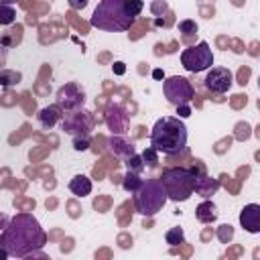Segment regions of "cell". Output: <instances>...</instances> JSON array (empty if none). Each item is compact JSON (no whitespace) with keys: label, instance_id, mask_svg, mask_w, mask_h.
<instances>
[{"label":"cell","instance_id":"7a4b0ae2","mask_svg":"<svg viewBox=\"0 0 260 260\" xmlns=\"http://www.w3.org/2000/svg\"><path fill=\"white\" fill-rule=\"evenodd\" d=\"M150 146L162 154H179L187 148V126L177 116H162L150 132Z\"/></svg>","mask_w":260,"mask_h":260},{"label":"cell","instance_id":"ba28073f","mask_svg":"<svg viewBox=\"0 0 260 260\" xmlns=\"http://www.w3.org/2000/svg\"><path fill=\"white\" fill-rule=\"evenodd\" d=\"M55 100H57V106L63 112H75V110H81V106L85 102V91L77 83L69 81V83H65L57 89Z\"/></svg>","mask_w":260,"mask_h":260},{"label":"cell","instance_id":"5bb4252c","mask_svg":"<svg viewBox=\"0 0 260 260\" xmlns=\"http://www.w3.org/2000/svg\"><path fill=\"white\" fill-rule=\"evenodd\" d=\"M63 110L55 104V106H45V108H41L39 110V114H37V118H39V124L45 128V130H51L61 118H63V114H61Z\"/></svg>","mask_w":260,"mask_h":260},{"label":"cell","instance_id":"83f0119b","mask_svg":"<svg viewBox=\"0 0 260 260\" xmlns=\"http://www.w3.org/2000/svg\"><path fill=\"white\" fill-rule=\"evenodd\" d=\"M177 108V118H189L191 116V106L189 104H181V106H175Z\"/></svg>","mask_w":260,"mask_h":260},{"label":"cell","instance_id":"9c48e42d","mask_svg":"<svg viewBox=\"0 0 260 260\" xmlns=\"http://www.w3.org/2000/svg\"><path fill=\"white\" fill-rule=\"evenodd\" d=\"M91 128H93V118L85 110L67 112L63 118V130L71 136H89Z\"/></svg>","mask_w":260,"mask_h":260},{"label":"cell","instance_id":"ac0fdd59","mask_svg":"<svg viewBox=\"0 0 260 260\" xmlns=\"http://www.w3.org/2000/svg\"><path fill=\"white\" fill-rule=\"evenodd\" d=\"M142 179H140V175L138 173H132V171H126V175H124V179H122V187L128 191V193H136L140 187H142Z\"/></svg>","mask_w":260,"mask_h":260},{"label":"cell","instance_id":"4fadbf2b","mask_svg":"<svg viewBox=\"0 0 260 260\" xmlns=\"http://www.w3.org/2000/svg\"><path fill=\"white\" fill-rule=\"evenodd\" d=\"M240 225L248 234H258L260 232V205L258 203H248L240 211Z\"/></svg>","mask_w":260,"mask_h":260},{"label":"cell","instance_id":"484cf974","mask_svg":"<svg viewBox=\"0 0 260 260\" xmlns=\"http://www.w3.org/2000/svg\"><path fill=\"white\" fill-rule=\"evenodd\" d=\"M179 32H183L185 37H189V35H195L197 32V22L195 20H181L179 22Z\"/></svg>","mask_w":260,"mask_h":260},{"label":"cell","instance_id":"4dcf8cb0","mask_svg":"<svg viewBox=\"0 0 260 260\" xmlns=\"http://www.w3.org/2000/svg\"><path fill=\"white\" fill-rule=\"evenodd\" d=\"M114 73H116V75H124V73H126V67H124L122 61H116V63H114Z\"/></svg>","mask_w":260,"mask_h":260},{"label":"cell","instance_id":"ffe728a7","mask_svg":"<svg viewBox=\"0 0 260 260\" xmlns=\"http://www.w3.org/2000/svg\"><path fill=\"white\" fill-rule=\"evenodd\" d=\"M124 165H126V169H128V171L138 173V175H140V173L146 169V165H144L142 156H140V154H136V152H134V154H130L128 158H124Z\"/></svg>","mask_w":260,"mask_h":260},{"label":"cell","instance_id":"52a82bcc","mask_svg":"<svg viewBox=\"0 0 260 260\" xmlns=\"http://www.w3.org/2000/svg\"><path fill=\"white\" fill-rule=\"evenodd\" d=\"M162 93L171 106H181V104H191L195 98V89L191 81L183 75H171L162 81Z\"/></svg>","mask_w":260,"mask_h":260},{"label":"cell","instance_id":"4316f807","mask_svg":"<svg viewBox=\"0 0 260 260\" xmlns=\"http://www.w3.org/2000/svg\"><path fill=\"white\" fill-rule=\"evenodd\" d=\"M73 148L75 150H87L89 148V136H73Z\"/></svg>","mask_w":260,"mask_h":260},{"label":"cell","instance_id":"8fae6325","mask_svg":"<svg viewBox=\"0 0 260 260\" xmlns=\"http://www.w3.org/2000/svg\"><path fill=\"white\" fill-rule=\"evenodd\" d=\"M191 171H193V191L197 195L205 197V199L211 197V195H215V191L219 189V181L213 179V177H209L205 173V169L199 165V160H197L195 167H191Z\"/></svg>","mask_w":260,"mask_h":260},{"label":"cell","instance_id":"44dd1931","mask_svg":"<svg viewBox=\"0 0 260 260\" xmlns=\"http://www.w3.org/2000/svg\"><path fill=\"white\" fill-rule=\"evenodd\" d=\"M16 20V10L10 4H0V26H8Z\"/></svg>","mask_w":260,"mask_h":260},{"label":"cell","instance_id":"836d02e7","mask_svg":"<svg viewBox=\"0 0 260 260\" xmlns=\"http://www.w3.org/2000/svg\"><path fill=\"white\" fill-rule=\"evenodd\" d=\"M4 59H6V51H4L2 47H0V67L4 65Z\"/></svg>","mask_w":260,"mask_h":260},{"label":"cell","instance_id":"6da1fadb","mask_svg":"<svg viewBox=\"0 0 260 260\" xmlns=\"http://www.w3.org/2000/svg\"><path fill=\"white\" fill-rule=\"evenodd\" d=\"M47 242V234L43 232L37 217L30 213H16L10 217L8 225L2 230V248L8 256L30 258L32 252L41 250Z\"/></svg>","mask_w":260,"mask_h":260},{"label":"cell","instance_id":"603a6c76","mask_svg":"<svg viewBox=\"0 0 260 260\" xmlns=\"http://www.w3.org/2000/svg\"><path fill=\"white\" fill-rule=\"evenodd\" d=\"M124 6H126V12H128L132 18H136V16L142 12V8H144L142 0H124Z\"/></svg>","mask_w":260,"mask_h":260},{"label":"cell","instance_id":"30bf717a","mask_svg":"<svg viewBox=\"0 0 260 260\" xmlns=\"http://www.w3.org/2000/svg\"><path fill=\"white\" fill-rule=\"evenodd\" d=\"M234 83V75L228 67H209L205 75V87L211 93H225Z\"/></svg>","mask_w":260,"mask_h":260},{"label":"cell","instance_id":"9a60e30c","mask_svg":"<svg viewBox=\"0 0 260 260\" xmlns=\"http://www.w3.org/2000/svg\"><path fill=\"white\" fill-rule=\"evenodd\" d=\"M195 217L201 221V223H213L217 219V207L213 201L205 199L201 201L197 207H195Z\"/></svg>","mask_w":260,"mask_h":260},{"label":"cell","instance_id":"d4e9b609","mask_svg":"<svg viewBox=\"0 0 260 260\" xmlns=\"http://www.w3.org/2000/svg\"><path fill=\"white\" fill-rule=\"evenodd\" d=\"M217 238H219V242H221V244L232 242V238H234V228H232L230 223L219 225V230H217Z\"/></svg>","mask_w":260,"mask_h":260},{"label":"cell","instance_id":"8992f818","mask_svg":"<svg viewBox=\"0 0 260 260\" xmlns=\"http://www.w3.org/2000/svg\"><path fill=\"white\" fill-rule=\"evenodd\" d=\"M181 65L189 73H201L207 71L213 65V53L207 41H199L193 47H187L181 51Z\"/></svg>","mask_w":260,"mask_h":260},{"label":"cell","instance_id":"f546056e","mask_svg":"<svg viewBox=\"0 0 260 260\" xmlns=\"http://www.w3.org/2000/svg\"><path fill=\"white\" fill-rule=\"evenodd\" d=\"M69 6L75 8V10H81L87 6V0H69Z\"/></svg>","mask_w":260,"mask_h":260},{"label":"cell","instance_id":"cb8c5ba5","mask_svg":"<svg viewBox=\"0 0 260 260\" xmlns=\"http://www.w3.org/2000/svg\"><path fill=\"white\" fill-rule=\"evenodd\" d=\"M140 156H142L144 165H148V167H156V165H158V152H156L152 146L144 148V152H142Z\"/></svg>","mask_w":260,"mask_h":260},{"label":"cell","instance_id":"e575fe53","mask_svg":"<svg viewBox=\"0 0 260 260\" xmlns=\"http://www.w3.org/2000/svg\"><path fill=\"white\" fill-rule=\"evenodd\" d=\"M14 2H18V0H0V4H10V6H12Z\"/></svg>","mask_w":260,"mask_h":260},{"label":"cell","instance_id":"3957f363","mask_svg":"<svg viewBox=\"0 0 260 260\" xmlns=\"http://www.w3.org/2000/svg\"><path fill=\"white\" fill-rule=\"evenodd\" d=\"M134 18L126 12L124 0H100L95 6L89 24L98 30H108V32H124L132 26Z\"/></svg>","mask_w":260,"mask_h":260},{"label":"cell","instance_id":"5b68a950","mask_svg":"<svg viewBox=\"0 0 260 260\" xmlns=\"http://www.w3.org/2000/svg\"><path fill=\"white\" fill-rule=\"evenodd\" d=\"M167 201H169V199H167V193H165V189H162V185H160L158 179H148V181H144L142 187L134 193V207H136V211H138L140 215H144V217L156 215V213L165 207Z\"/></svg>","mask_w":260,"mask_h":260},{"label":"cell","instance_id":"2e32d148","mask_svg":"<svg viewBox=\"0 0 260 260\" xmlns=\"http://www.w3.org/2000/svg\"><path fill=\"white\" fill-rule=\"evenodd\" d=\"M108 144H110V150H112L116 156H120V158H128L130 154H134V144L128 142V140H124L120 134H118V136H112Z\"/></svg>","mask_w":260,"mask_h":260},{"label":"cell","instance_id":"7c38bea8","mask_svg":"<svg viewBox=\"0 0 260 260\" xmlns=\"http://www.w3.org/2000/svg\"><path fill=\"white\" fill-rule=\"evenodd\" d=\"M106 124L114 134H122L126 132V126H128V114L122 110V106L110 104L106 108Z\"/></svg>","mask_w":260,"mask_h":260},{"label":"cell","instance_id":"7402d4cb","mask_svg":"<svg viewBox=\"0 0 260 260\" xmlns=\"http://www.w3.org/2000/svg\"><path fill=\"white\" fill-rule=\"evenodd\" d=\"M20 79H22V75L18 71H8V69L0 71V85H4V87H10V85L20 83Z\"/></svg>","mask_w":260,"mask_h":260},{"label":"cell","instance_id":"d6a6232c","mask_svg":"<svg viewBox=\"0 0 260 260\" xmlns=\"http://www.w3.org/2000/svg\"><path fill=\"white\" fill-rule=\"evenodd\" d=\"M152 77H154V79H162V71H160V69H154V71H152Z\"/></svg>","mask_w":260,"mask_h":260},{"label":"cell","instance_id":"1f68e13d","mask_svg":"<svg viewBox=\"0 0 260 260\" xmlns=\"http://www.w3.org/2000/svg\"><path fill=\"white\" fill-rule=\"evenodd\" d=\"M8 221H10V217H8L6 213H2V211H0V234H2V230L8 225Z\"/></svg>","mask_w":260,"mask_h":260},{"label":"cell","instance_id":"d590c367","mask_svg":"<svg viewBox=\"0 0 260 260\" xmlns=\"http://www.w3.org/2000/svg\"><path fill=\"white\" fill-rule=\"evenodd\" d=\"M6 256H8V252L2 248V250H0V258H6Z\"/></svg>","mask_w":260,"mask_h":260},{"label":"cell","instance_id":"d6986e66","mask_svg":"<svg viewBox=\"0 0 260 260\" xmlns=\"http://www.w3.org/2000/svg\"><path fill=\"white\" fill-rule=\"evenodd\" d=\"M165 240H167V244H169V246H173V248H175V246H179V244H183V242H185V232H183V228L175 225V228L167 230Z\"/></svg>","mask_w":260,"mask_h":260},{"label":"cell","instance_id":"f1b7e54d","mask_svg":"<svg viewBox=\"0 0 260 260\" xmlns=\"http://www.w3.org/2000/svg\"><path fill=\"white\" fill-rule=\"evenodd\" d=\"M150 10H152L154 14H160V12H165V10H167V2H162V0H156V2H152Z\"/></svg>","mask_w":260,"mask_h":260},{"label":"cell","instance_id":"277c9868","mask_svg":"<svg viewBox=\"0 0 260 260\" xmlns=\"http://www.w3.org/2000/svg\"><path fill=\"white\" fill-rule=\"evenodd\" d=\"M167 199L171 201H187L193 195V171L191 167H171L165 169L158 177Z\"/></svg>","mask_w":260,"mask_h":260},{"label":"cell","instance_id":"e0dca14e","mask_svg":"<svg viewBox=\"0 0 260 260\" xmlns=\"http://www.w3.org/2000/svg\"><path fill=\"white\" fill-rule=\"evenodd\" d=\"M69 191L75 195V197H87L91 193V179L85 177V175H75L71 181H69Z\"/></svg>","mask_w":260,"mask_h":260}]
</instances>
